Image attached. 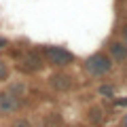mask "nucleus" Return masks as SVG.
Returning <instances> with one entry per match:
<instances>
[{
	"mask_svg": "<svg viewBox=\"0 0 127 127\" xmlns=\"http://www.w3.org/2000/svg\"><path fill=\"white\" fill-rule=\"evenodd\" d=\"M26 104H28V83L23 78H17V81L11 78L0 89V119L21 112Z\"/></svg>",
	"mask_w": 127,
	"mask_h": 127,
	"instance_id": "obj_1",
	"label": "nucleus"
},
{
	"mask_svg": "<svg viewBox=\"0 0 127 127\" xmlns=\"http://www.w3.org/2000/svg\"><path fill=\"white\" fill-rule=\"evenodd\" d=\"M9 49V47H6ZM13 51V49H11ZM13 59H15V70L23 76H34V74H40L47 68L45 57L40 53V47H19L17 51H13Z\"/></svg>",
	"mask_w": 127,
	"mask_h": 127,
	"instance_id": "obj_2",
	"label": "nucleus"
},
{
	"mask_svg": "<svg viewBox=\"0 0 127 127\" xmlns=\"http://www.w3.org/2000/svg\"><path fill=\"white\" fill-rule=\"evenodd\" d=\"M112 70H114V62L110 59V55L106 53L104 49L95 51V53L87 55V57L83 59V72L89 78H93V81H100V78L110 76Z\"/></svg>",
	"mask_w": 127,
	"mask_h": 127,
	"instance_id": "obj_3",
	"label": "nucleus"
},
{
	"mask_svg": "<svg viewBox=\"0 0 127 127\" xmlns=\"http://www.w3.org/2000/svg\"><path fill=\"white\" fill-rule=\"evenodd\" d=\"M45 64L53 70H68L76 64V55L62 45H38Z\"/></svg>",
	"mask_w": 127,
	"mask_h": 127,
	"instance_id": "obj_4",
	"label": "nucleus"
},
{
	"mask_svg": "<svg viewBox=\"0 0 127 127\" xmlns=\"http://www.w3.org/2000/svg\"><path fill=\"white\" fill-rule=\"evenodd\" d=\"M47 85L55 93H70L72 89H76L78 83H76V76L68 70H53L47 78Z\"/></svg>",
	"mask_w": 127,
	"mask_h": 127,
	"instance_id": "obj_5",
	"label": "nucleus"
},
{
	"mask_svg": "<svg viewBox=\"0 0 127 127\" xmlns=\"http://www.w3.org/2000/svg\"><path fill=\"white\" fill-rule=\"evenodd\" d=\"M104 51L110 55V59L114 62V66H125L127 64V45L121 38H117V36L108 38L106 45H104Z\"/></svg>",
	"mask_w": 127,
	"mask_h": 127,
	"instance_id": "obj_6",
	"label": "nucleus"
},
{
	"mask_svg": "<svg viewBox=\"0 0 127 127\" xmlns=\"http://www.w3.org/2000/svg\"><path fill=\"white\" fill-rule=\"evenodd\" d=\"M38 127H62V114L59 112H47L40 117Z\"/></svg>",
	"mask_w": 127,
	"mask_h": 127,
	"instance_id": "obj_7",
	"label": "nucleus"
},
{
	"mask_svg": "<svg viewBox=\"0 0 127 127\" xmlns=\"http://www.w3.org/2000/svg\"><path fill=\"white\" fill-rule=\"evenodd\" d=\"M11 76H13V66L6 57L0 55V85H6L11 81Z\"/></svg>",
	"mask_w": 127,
	"mask_h": 127,
	"instance_id": "obj_8",
	"label": "nucleus"
},
{
	"mask_svg": "<svg viewBox=\"0 0 127 127\" xmlns=\"http://www.w3.org/2000/svg\"><path fill=\"white\" fill-rule=\"evenodd\" d=\"M97 95H100V97H106V100H114L117 85H114V83H102V85L97 87Z\"/></svg>",
	"mask_w": 127,
	"mask_h": 127,
	"instance_id": "obj_9",
	"label": "nucleus"
},
{
	"mask_svg": "<svg viewBox=\"0 0 127 127\" xmlns=\"http://www.w3.org/2000/svg\"><path fill=\"white\" fill-rule=\"evenodd\" d=\"M87 119H89L91 125H100L104 121V110H102V106H91L87 110Z\"/></svg>",
	"mask_w": 127,
	"mask_h": 127,
	"instance_id": "obj_10",
	"label": "nucleus"
},
{
	"mask_svg": "<svg viewBox=\"0 0 127 127\" xmlns=\"http://www.w3.org/2000/svg\"><path fill=\"white\" fill-rule=\"evenodd\" d=\"M9 127H32V121H30L28 117H17V119L11 121Z\"/></svg>",
	"mask_w": 127,
	"mask_h": 127,
	"instance_id": "obj_11",
	"label": "nucleus"
},
{
	"mask_svg": "<svg viewBox=\"0 0 127 127\" xmlns=\"http://www.w3.org/2000/svg\"><path fill=\"white\" fill-rule=\"evenodd\" d=\"M117 38H121V40L127 45V21H125V23H121V26L117 28Z\"/></svg>",
	"mask_w": 127,
	"mask_h": 127,
	"instance_id": "obj_12",
	"label": "nucleus"
},
{
	"mask_svg": "<svg viewBox=\"0 0 127 127\" xmlns=\"http://www.w3.org/2000/svg\"><path fill=\"white\" fill-rule=\"evenodd\" d=\"M114 106H119V108H127V97H119V100H112Z\"/></svg>",
	"mask_w": 127,
	"mask_h": 127,
	"instance_id": "obj_13",
	"label": "nucleus"
},
{
	"mask_svg": "<svg viewBox=\"0 0 127 127\" xmlns=\"http://www.w3.org/2000/svg\"><path fill=\"white\" fill-rule=\"evenodd\" d=\"M9 45H11V40H9V38H6V36H0V51H4Z\"/></svg>",
	"mask_w": 127,
	"mask_h": 127,
	"instance_id": "obj_14",
	"label": "nucleus"
},
{
	"mask_svg": "<svg viewBox=\"0 0 127 127\" xmlns=\"http://www.w3.org/2000/svg\"><path fill=\"white\" fill-rule=\"evenodd\" d=\"M123 2H125V4H127V0H123Z\"/></svg>",
	"mask_w": 127,
	"mask_h": 127,
	"instance_id": "obj_15",
	"label": "nucleus"
}]
</instances>
